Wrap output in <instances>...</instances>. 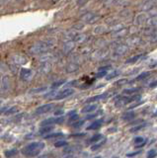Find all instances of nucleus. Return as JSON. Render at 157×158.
<instances>
[{
  "label": "nucleus",
  "mask_w": 157,
  "mask_h": 158,
  "mask_svg": "<svg viewBox=\"0 0 157 158\" xmlns=\"http://www.w3.org/2000/svg\"><path fill=\"white\" fill-rule=\"evenodd\" d=\"M44 148V142H33V143L26 146L22 150V153L26 156H37Z\"/></svg>",
  "instance_id": "1"
},
{
  "label": "nucleus",
  "mask_w": 157,
  "mask_h": 158,
  "mask_svg": "<svg viewBox=\"0 0 157 158\" xmlns=\"http://www.w3.org/2000/svg\"><path fill=\"white\" fill-rule=\"evenodd\" d=\"M63 122V118L62 117H59V118H50V119H47L41 123V126L44 127V126H51V125H54V123H61Z\"/></svg>",
  "instance_id": "2"
},
{
  "label": "nucleus",
  "mask_w": 157,
  "mask_h": 158,
  "mask_svg": "<svg viewBox=\"0 0 157 158\" xmlns=\"http://www.w3.org/2000/svg\"><path fill=\"white\" fill-rule=\"evenodd\" d=\"M74 93V90L71 89V88H67V89H64L63 91L59 92L57 96H55L54 99L55 100H61V99H64V98H67L69 97L70 95H72Z\"/></svg>",
  "instance_id": "3"
},
{
  "label": "nucleus",
  "mask_w": 157,
  "mask_h": 158,
  "mask_svg": "<svg viewBox=\"0 0 157 158\" xmlns=\"http://www.w3.org/2000/svg\"><path fill=\"white\" fill-rule=\"evenodd\" d=\"M52 109V104H44L42 105L41 107H39L38 109L36 110V113L38 115H42V114H46V113L50 112Z\"/></svg>",
  "instance_id": "4"
},
{
  "label": "nucleus",
  "mask_w": 157,
  "mask_h": 158,
  "mask_svg": "<svg viewBox=\"0 0 157 158\" xmlns=\"http://www.w3.org/2000/svg\"><path fill=\"white\" fill-rule=\"evenodd\" d=\"M107 96H108V93H104V94H101V95H97V96H94V97H91V98H89V99L86 100V103L96 102V101L105 99V98H107Z\"/></svg>",
  "instance_id": "5"
},
{
  "label": "nucleus",
  "mask_w": 157,
  "mask_h": 158,
  "mask_svg": "<svg viewBox=\"0 0 157 158\" xmlns=\"http://www.w3.org/2000/svg\"><path fill=\"white\" fill-rule=\"evenodd\" d=\"M103 120H97L94 123H92L90 126L87 127V130H97V129H100L101 126L103 125Z\"/></svg>",
  "instance_id": "6"
},
{
  "label": "nucleus",
  "mask_w": 157,
  "mask_h": 158,
  "mask_svg": "<svg viewBox=\"0 0 157 158\" xmlns=\"http://www.w3.org/2000/svg\"><path fill=\"white\" fill-rule=\"evenodd\" d=\"M97 109V105L95 104H88L87 106H85L83 109L81 110V112L83 114H86V113H92L93 111H95Z\"/></svg>",
  "instance_id": "7"
},
{
  "label": "nucleus",
  "mask_w": 157,
  "mask_h": 158,
  "mask_svg": "<svg viewBox=\"0 0 157 158\" xmlns=\"http://www.w3.org/2000/svg\"><path fill=\"white\" fill-rule=\"evenodd\" d=\"M145 142H146V140L142 137H136V140H134V143H136V148H140L142 147V146H144Z\"/></svg>",
  "instance_id": "8"
},
{
  "label": "nucleus",
  "mask_w": 157,
  "mask_h": 158,
  "mask_svg": "<svg viewBox=\"0 0 157 158\" xmlns=\"http://www.w3.org/2000/svg\"><path fill=\"white\" fill-rule=\"evenodd\" d=\"M52 129H54V127H52L51 126H44V127H43L42 129L40 130L39 133H40L41 135L47 134L48 133H50V131H51V130H52Z\"/></svg>",
  "instance_id": "9"
},
{
  "label": "nucleus",
  "mask_w": 157,
  "mask_h": 158,
  "mask_svg": "<svg viewBox=\"0 0 157 158\" xmlns=\"http://www.w3.org/2000/svg\"><path fill=\"white\" fill-rule=\"evenodd\" d=\"M32 75V72L30 69H27V68H23L21 70V77L24 78V79H28L30 76Z\"/></svg>",
  "instance_id": "10"
},
{
  "label": "nucleus",
  "mask_w": 157,
  "mask_h": 158,
  "mask_svg": "<svg viewBox=\"0 0 157 158\" xmlns=\"http://www.w3.org/2000/svg\"><path fill=\"white\" fill-rule=\"evenodd\" d=\"M134 117H136V114H134L133 112H128L123 116V120H125V121H129V120H132Z\"/></svg>",
  "instance_id": "11"
},
{
  "label": "nucleus",
  "mask_w": 157,
  "mask_h": 158,
  "mask_svg": "<svg viewBox=\"0 0 157 158\" xmlns=\"http://www.w3.org/2000/svg\"><path fill=\"white\" fill-rule=\"evenodd\" d=\"M63 135V133H50V134H47L46 137L47 140H51V138H57V137H62Z\"/></svg>",
  "instance_id": "12"
},
{
  "label": "nucleus",
  "mask_w": 157,
  "mask_h": 158,
  "mask_svg": "<svg viewBox=\"0 0 157 158\" xmlns=\"http://www.w3.org/2000/svg\"><path fill=\"white\" fill-rule=\"evenodd\" d=\"M101 138H102V135H101V134H99V133L95 134V135H93L90 140H89V142H91V143H96V142L98 140H100Z\"/></svg>",
  "instance_id": "13"
},
{
  "label": "nucleus",
  "mask_w": 157,
  "mask_h": 158,
  "mask_svg": "<svg viewBox=\"0 0 157 158\" xmlns=\"http://www.w3.org/2000/svg\"><path fill=\"white\" fill-rule=\"evenodd\" d=\"M149 75H150V72H148V71H146V72H143V73H141V74H139L138 75V76L136 77V80H143V79H145V78H147Z\"/></svg>",
  "instance_id": "14"
},
{
  "label": "nucleus",
  "mask_w": 157,
  "mask_h": 158,
  "mask_svg": "<svg viewBox=\"0 0 157 158\" xmlns=\"http://www.w3.org/2000/svg\"><path fill=\"white\" fill-rule=\"evenodd\" d=\"M67 144H68V142L65 140H58L54 143V146L55 147H62V146H66Z\"/></svg>",
  "instance_id": "15"
},
{
  "label": "nucleus",
  "mask_w": 157,
  "mask_h": 158,
  "mask_svg": "<svg viewBox=\"0 0 157 158\" xmlns=\"http://www.w3.org/2000/svg\"><path fill=\"white\" fill-rule=\"evenodd\" d=\"M15 154H17V150L16 149H11V150H7V151H5V156L7 157H11L15 155Z\"/></svg>",
  "instance_id": "16"
},
{
  "label": "nucleus",
  "mask_w": 157,
  "mask_h": 158,
  "mask_svg": "<svg viewBox=\"0 0 157 158\" xmlns=\"http://www.w3.org/2000/svg\"><path fill=\"white\" fill-rule=\"evenodd\" d=\"M104 143H105V140H103V141H101V142H98V143L97 144H95V145H93L92 147H91V149L93 150V151H95V150H98L101 146L102 145H104Z\"/></svg>",
  "instance_id": "17"
},
{
  "label": "nucleus",
  "mask_w": 157,
  "mask_h": 158,
  "mask_svg": "<svg viewBox=\"0 0 157 158\" xmlns=\"http://www.w3.org/2000/svg\"><path fill=\"white\" fill-rule=\"evenodd\" d=\"M64 80H61V81H58V82H54V84L51 85V89H55V88H58L59 86H61L62 84H64Z\"/></svg>",
  "instance_id": "18"
},
{
  "label": "nucleus",
  "mask_w": 157,
  "mask_h": 158,
  "mask_svg": "<svg viewBox=\"0 0 157 158\" xmlns=\"http://www.w3.org/2000/svg\"><path fill=\"white\" fill-rule=\"evenodd\" d=\"M141 55H136V56H133V58H129V61H126V63H133V62H136L138 59L140 58Z\"/></svg>",
  "instance_id": "19"
},
{
  "label": "nucleus",
  "mask_w": 157,
  "mask_h": 158,
  "mask_svg": "<svg viewBox=\"0 0 157 158\" xmlns=\"http://www.w3.org/2000/svg\"><path fill=\"white\" fill-rule=\"evenodd\" d=\"M119 74V71H115V72L114 73H111L110 75H108V76L106 77V79H107V80H110V79H112V78H115L116 76H118V75Z\"/></svg>",
  "instance_id": "20"
},
{
  "label": "nucleus",
  "mask_w": 157,
  "mask_h": 158,
  "mask_svg": "<svg viewBox=\"0 0 157 158\" xmlns=\"http://www.w3.org/2000/svg\"><path fill=\"white\" fill-rule=\"evenodd\" d=\"M107 73L108 72H107V71H105V70H99V73H97L96 77H99V78L104 77V76H106Z\"/></svg>",
  "instance_id": "21"
},
{
  "label": "nucleus",
  "mask_w": 157,
  "mask_h": 158,
  "mask_svg": "<svg viewBox=\"0 0 157 158\" xmlns=\"http://www.w3.org/2000/svg\"><path fill=\"white\" fill-rule=\"evenodd\" d=\"M18 110H17V108H15V107H13V108H11V109H9L8 111H7L5 114L6 115H12V114H14V113H16Z\"/></svg>",
  "instance_id": "22"
},
{
  "label": "nucleus",
  "mask_w": 157,
  "mask_h": 158,
  "mask_svg": "<svg viewBox=\"0 0 157 158\" xmlns=\"http://www.w3.org/2000/svg\"><path fill=\"white\" fill-rule=\"evenodd\" d=\"M83 123H84V121L82 120V121H78L77 123H74L73 125H72V127L76 129V127H80L81 126H83Z\"/></svg>",
  "instance_id": "23"
},
{
  "label": "nucleus",
  "mask_w": 157,
  "mask_h": 158,
  "mask_svg": "<svg viewBox=\"0 0 157 158\" xmlns=\"http://www.w3.org/2000/svg\"><path fill=\"white\" fill-rule=\"evenodd\" d=\"M156 156V152L154 149L152 150H149L148 153H147V157H155Z\"/></svg>",
  "instance_id": "24"
},
{
  "label": "nucleus",
  "mask_w": 157,
  "mask_h": 158,
  "mask_svg": "<svg viewBox=\"0 0 157 158\" xmlns=\"http://www.w3.org/2000/svg\"><path fill=\"white\" fill-rule=\"evenodd\" d=\"M101 112H102V111H99V113H97V114H93V115H90V116H87V117H86V120H91V119L96 118L97 116L101 114Z\"/></svg>",
  "instance_id": "25"
},
{
  "label": "nucleus",
  "mask_w": 157,
  "mask_h": 158,
  "mask_svg": "<svg viewBox=\"0 0 157 158\" xmlns=\"http://www.w3.org/2000/svg\"><path fill=\"white\" fill-rule=\"evenodd\" d=\"M78 120V116L76 114H72L70 115V122H75Z\"/></svg>",
  "instance_id": "26"
},
{
  "label": "nucleus",
  "mask_w": 157,
  "mask_h": 158,
  "mask_svg": "<svg viewBox=\"0 0 157 158\" xmlns=\"http://www.w3.org/2000/svg\"><path fill=\"white\" fill-rule=\"evenodd\" d=\"M137 88H133V89H126V90H125V93H128V94H130V93H133V92H136L137 91Z\"/></svg>",
  "instance_id": "27"
},
{
  "label": "nucleus",
  "mask_w": 157,
  "mask_h": 158,
  "mask_svg": "<svg viewBox=\"0 0 157 158\" xmlns=\"http://www.w3.org/2000/svg\"><path fill=\"white\" fill-rule=\"evenodd\" d=\"M144 127V125H140V126H137V127H134V129H132V130H130V131H132V133H133V131H137L138 130H140V129H141V127Z\"/></svg>",
  "instance_id": "28"
},
{
  "label": "nucleus",
  "mask_w": 157,
  "mask_h": 158,
  "mask_svg": "<svg viewBox=\"0 0 157 158\" xmlns=\"http://www.w3.org/2000/svg\"><path fill=\"white\" fill-rule=\"evenodd\" d=\"M139 153H140V150H139V151L133 152V153H129L126 156H129V157H132V156H136V155H137V154H139Z\"/></svg>",
  "instance_id": "29"
},
{
  "label": "nucleus",
  "mask_w": 157,
  "mask_h": 158,
  "mask_svg": "<svg viewBox=\"0 0 157 158\" xmlns=\"http://www.w3.org/2000/svg\"><path fill=\"white\" fill-rule=\"evenodd\" d=\"M62 111H61V110H59V111H57V112H55V116H57V115H61V114H62Z\"/></svg>",
  "instance_id": "30"
},
{
  "label": "nucleus",
  "mask_w": 157,
  "mask_h": 158,
  "mask_svg": "<svg viewBox=\"0 0 157 158\" xmlns=\"http://www.w3.org/2000/svg\"><path fill=\"white\" fill-rule=\"evenodd\" d=\"M3 111H4V109H2V110H0V115L2 114V112H3Z\"/></svg>",
  "instance_id": "31"
}]
</instances>
